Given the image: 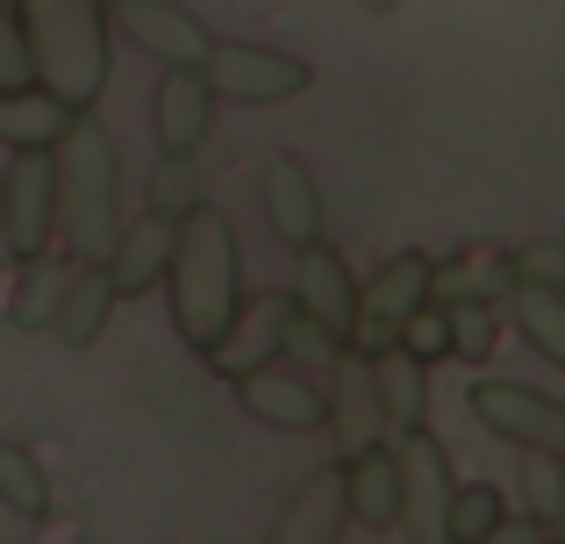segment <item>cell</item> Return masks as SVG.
<instances>
[{"label":"cell","instance_id":"1","mask_svg":"<svg viewBox=\"0 0 565 544\" xmlns=\"http://www.w3.org/2000/svg\"><path fill=\"white\" fill-rule=\"evenodd\" d=\"M166 294H172V330L193 351H207L230 330L236 301H244V244H236L230 215L186 201L172 215V258H166Z\"/></svg>","mask_w":565,"mask_h":544},{"label":"cell","instance_id":"2","mask_svg":"<svg viewBox=\"0 0 565 544\" xmlns=\"http://www.w3.org/2000/svg\"><path fill=\"white\" fill-rule=\"evenodd\" d=\"M51 186H57V252L65 258H108L122 230V151L108 122L79 108L51 143Z\"/></svg>","mask_w":565,"mask_h":544},{"label":"cell","instance_id":"3","mask_svg":"<svg viewBox=\"0 0 565 544\" xmlns=\"http://www.w3.org/2000/svg\"><path fill=\"white\" fill-rule=\"evenodd\" d=\"M14 22L29 43V72L65 108H100L108 94V0H14Z\"/></svg>","mask_w":565,"mask_h":544},{"label":"cell","instance_id":"4","mask_svg":"<svg viewBox=\"0 0 565 544\" xmlns=\"http://www.w3.org/2000/svg\"><path fill=\"white\" fill-rule=\"evenodd\" d=\"M394 451V531L415 544H444V502H451V445L429 423L386 437Z\"/></svg>","mask_w":565,"mask_h":544},{"label":"cell","instance_id":"5","mask_svg":"<svg viewBox=\"0 0 565 544\" xmlns=\"http://www.w3.org/2000/svg\"><path fill=\"white\" fill-rule=\"evenodd\" d=\"M201 79L215 86V100L230 108H279V100L308 94V57L279 51V43H207L201 51Z\"/></svg>","mask_w":565,"mask_h":544},{"label":"cell","instance_id":"6","mask_svg":"<svg viewBox=\"0 0 565 544\" xmlns=\"http://www.w3.org/2000/svg\"><path fill=\"white\" fill-rule=\"evenodd\" d=\"M0 237L14 258H36L57 244V186H51V151H14L0 172Z\"/></svg>","mask_w":565,"mask_h":544},{"label":"cell","instance_id":"7","mask_svg":"<svg viewBox=\"0 0 565 544\" xmlns=\"http://www.w3.org/2000/svg\"><path fill=\"white\" fill-rule=\"evenodd\" d=\"M287 301L301 308V316L316 322L330 344H351V322H359V273L344 266V252H337L330 237H316V244H301V252H294Z\"/></svg>","mask_w":565,"mask_h":544},{"label":"cell","instance_id":"8","mask_svg":"<svg viewBox=\"0 0 565 544\" xmlns=\"http://www.w3.org/2000/svg\"><path fill=\"white\" fill-rule=\"evenodd\" d=\"M472 416L487 423L494 437L509 445H544V451H565V402L530 380H472Z\"/></svg>","mask_w":565,"mask_h":544},{"label":"cell","instance_id":"9","mask_svg":"<svg viewBox=\"0 0 565 544\" xmlns=\"http://www.w3.org/2000/svg\"><path fill=\"white\" fill-rule=\"evenodd\" d=\"M230 387H236V402H244L258 423H273V430H287V437L322 430V380L308 373V365L265 359V365H250V373H236Z\"/></svg>","mask_w":565,"mask_h":544},{"label":"cell","instance_id":"10","mask_svg":"<svg viewBox=\"0 0 565 544\" xmlns=\"http://www.w3.org/2000/svg\"><path fill=\"white\" fill-rule=\"evenodd\" d=\"M322 430L337 437V459L386 437L380 394H373V365H365L359 344H337L330 351V380H322Z\"/></svg>","mask_w":565,"mask_h":544},{"label":"cell","instance_id":"11","mask_svg":"<svg viewBox=\"0 0 565 544\" xmlns=\"http://www.w3.org/2000/svg\"><path fill=\"white\" fill-rule=\"evenodd\" d=\"M215 86L201 79V65H158V86H151V137H158V158H193L215 129Z\"/></svg>","mask_w":565,"mask_h":544},{"label":"cell","instance_id":"12","mask_svg":"<svg viewBox=\"0 0 565 544\" xmlns=\"http://www.w3.org/2000/svg\"><path fill=\"white\" fill-rule=\"evenodd\" d=\"M108 29H122L129 51L158 57V65H201V51L215 43L207 22L180 0H108Z\"/></svg>","mask_w":565,"mask_h":544},{"label":"cell","instance_id":"13","mask_svg":"<svg viewBox=\"0 0 565 544\" xmlns=\"http://www.w3.org/2000/svg\"><path fill=\"white\" fill-rule=\"evenodd\" d=\"M258 201H265V223H273V237L287 244V252H301V244H316L322 230H330V215H322V186H316V172H308L301 158H287V151H279L273 166H265Z\"/></svg>","mask_w":565,"mask_h":544},{"label":"cell","instance_id":"14","mask_svg":"<svg viewBox=\"0 0 565 544\" xmlns=\"http://www.w3.org/2000/svg\"><path fill=\"white\" fill-rule=\"evenodd\" d=\"M287 294H258V301H236V316H230V330L215 337V344L201 351L207 365H215L222 380H236V373H250V365H265V359H279V337H287Z\"/></svg>","mask_w":565,"mask_h":544},{"label":"cell","instance_id":"15","mask_svg":"<svg viewBox=\"0 0 565 544\" xmlns=\"http://www.w3.org/2000/svg\"><path fill=\"white\" fill-rule=\"evenodd\" d=\"M166 258H172V215L151 209V215H137V223L122 215V230H115L108 258H100V266H108L115 301H137V294L166 287Z\"/></svg>","mask_w":565,"mask_h":544},{"label":"cell","instance_id":"16","mask_svg":"<svg viewBox=\"0 0 565 544\" xmlns=\"http://www.w3.org/2000/svg\"><path fill=\"white\" fill-rule=\"evenodd\" d=\"M108 316H115L108 266H100V258H72L65 294H57V308H51V322H43V330H51L65 351H86V344H100V337H108Z\"/></svg>","mask_w":565,"mask_h":544},{"label":"cell","instance_id":"17","mask_svg":"<svg viewBox=\"0 0 565 544\" xmlns=\"http://www.w3.org/2000/svg\"><path fill=\"white\" fill-rule=\"evenodd\" d=\"M344 531H351V516H344V459H330L294 488L287 509H279V537L287 544H337Z\"/></svg>","mask_w":565,"mask_h":544},{"label":"cell","instance_id":"18","mask_svg":"<svg viewBox=\"0 0 565 544\" xmlns=\"http://www.w3.org/2000/svg\"><path fill=\"white\" fill-rule=\"evenodd\" d=\"M365 365H373V394H380L386 437H394V430H415V423H429V365L415 359V351L380 344V351H365Z\"/></svg>","mask_w":565,"mask_h":544},{"label":"cell","instance_id":"19","mask_svg":"<svg viewBox=\"0 0 565 544\" xmlns=\"http://www.w3.org/2000/svg\"><path fill=\"white\" fill-rule=\"evenodd\" d=\"M423 301H429V252H394L380 258L373 279H359V316L386 322V330H401V316H415Z\"/></svg>","mask_w":565,"mask_h":544},{"label":"cell","instance_id":"20","mask_svg":"<svg viewBox=\"0 0 565 544\" xmlns=\"http://www.w3.org/2000/svg\"><path fill=\"white\" fill-rule=\"evenodd\" d=\"M344 516L359 531H394V451H386V437L344 451Z\"/></svg>","mask_w":565,"mask_h":544},{"label":"cell","instance_id":"21","mask_svg":"<svg viewBox=\"0 0 565 544\" xmlns=\"http://www.w3.org/2000/svg\"><path fill=\"white\" fill-rule=\"evenodd\" d=\"M509 294V252L501 244H472V252L429 258V301H501Z\"/></svg>","mask_w":565,"mask_h":544},{"label":"cell","instance_id":"22","mask_svg":"<svg viewBox=\"0 0 565 544\" xmlns=\"http://www.w3.org/2000/svg\"><path fill=\"white\" fill-rule=\"evenodd\" d=\"M79 108H65V100L51 94V86H0V143L8 151H51L57 129L72 122Z\"/></svg>","mask_w":565,"mask_h":544},{"label":"cell","instance_id":"23","mask_svg":"<svg viewBox=\"0 0 565 544\" xmlns=\"http://www.w3.org/2000/svg\"><path fill=\"white\" fill-rule=\"evenodd\" d=\"M509 322L523 330V344L537 351L544 365H565V287H544V279H509Z\"/></svg>","mask_w":565,"mask_h":544},{"label":"cell","instance_id":"24","mask_svg":"<svg viewBox=\"0 0 565 544\" xmlns=\"http://www.w3.org/2000/svg\"><path fill=\"white\" fill-rule=\"evenodd\" d=\"M65 273H72V258L57 252H36V258H14V287H8V322L14 330H43L51 322V308H57V294H65Z\"/></svg>","mask_w":565,"mask_h":544},{"label":"cell","instance_id":"25","mask_svg":"<svg viewBox=\"0 0 565 544\" xmlns=\"http://www.w3.org/2000/svg\"><path fill=\"white\" fill-rule=\"evenodd\" d=\"M509 531V494L494 480H451V502H444V544H487Z\"/></svg>","mask_w":565,"mask_h":544},{"label":"cell","instance_id":"26","mask_svg":"<svg viewBox=\"0 0 565 544\" xmlns=\"http://www.w3.org/2000/svg\"><path fill=\"white\" fill-rule=\"evenodd\" d=\"M0 509L22 523H51V473L29 445H0Z\"/></svg>","mask_w":565,"mask_h":544},{"label":"cell","instance_id":"27","mask_svg":"<svg viewBox=\"0 0 565 544\" xmlns=\"http://www.w3.org/2000/svg\"><path fill=\"white\" fill-rule=\"evenodd\" d=\"M515 488H523V509L537 531H558L565 523V459L544 445H523V466H515Z\"/></svg>","mask_w":565,"mask_h":544},{"label":"cell","instance_id":"28","mask_svg":"<svg viewBox=\"0 0 565 544\" xmlns=\"http://www.w3.org/2000/svg\"><path fill=\"white\" fill-rule=\"evenodd\" d=\"M444 330H451V359H494L501 344V308L494 301H444Z\"/></svg>","mask_w":565,"mask_h":544},{"label":"cell","instance_id":"29","mask_svg":"<svg viewBox=\"0 0 565 544\" xmlns=\"http://www.w3.org/2000/svg\"><path fill=\"white\" fill-rule=\"evenodd\" d=\"M394 344H401V351H415V359H423V365L451 359V330H444V308H437V301H423V308H415V316H401Z\"/></svg>","mask_w":565,"mask_h":544},{"label":"cell","instance_id":"30","mask_svg":"<svg viewBox=\"0 0 565 544\" xmlns=\"http://www.w3.org/2000/svg\"><path fill=\"white\" fill-rule=\"evenodd\" d=\"M509 279H544V287H565V244L558 237L515 244V252H509Z\"/></svg>","mask_w":565,"mask_h":544},{"label":"cell","instance_id":"31","mask_svg":"<svg viewBox=\"0 0 565 544\" xmlns=\"http://www.w3.org/2000/svg\"><path fill=\"white\" fill-rule=\"evenodd\" d=\"M29 43H22V22H14V0H0V86H29Z\"/></svg>","mask_w":565,"mask_h":544},{"label":"cell","instance_id":"32","mask_svg":"<svg viewBox=\"0 0 565 544\" xmlns=\"http://www.w3.org/2000/svg\"><path fill=\"white\" fill-rule=\"evenodd\" d=\"M193 201V180H186V158H166V172H158V209L166 215H180Z\"/></svg>","mask_w":565,"mask_h":544},{"label":"cell","instance_id":"33","mask_svg":"<svg viewBox=\"0 0 565 544\" xmlns=\"http://www.w3.org/2000/svg\"><path fill=\"white\" fill-rule=\"evenodd\" d=\"M359 8H365V14H394L401 0H359Z\"/></svg>","mask_w":565,"mask_h":544}]
</instances>
